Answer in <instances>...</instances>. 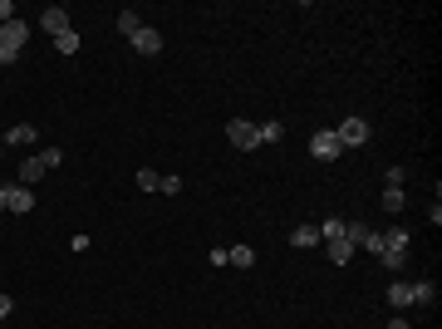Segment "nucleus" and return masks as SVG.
Listing matches in <instances>:
<instances>
[{
    "label": "nucleus",
    "instance_id": "f257e3e1",
    "mask_svg": "<svg viewBox=\"0 0 442 329\" xmlns=\"http://www.w3.org/2000/svg\"><path fill=\"white\" fill-rule=\"evenodd\" d=\"M25 40H30V25L15 15V20H5L0 25V64H10V59H20V49H25Z\"/></svg>",
    "mask_w": 442,
    "mask_h": 329
},
{
    "label": "nucleus",
    "instance_id": "f03ea898",
    "mask_svg": "<svg viewBox=\"0 0 442 329\" xmlns=\"http://www.w3.org/2000/svg\"><path fill=\"white\" fill-rule=\"evenodd\" d=\"M378 261H383L388 270H398V265L408 261V231H403V226H393V231H383V246H378Z\"/></svg>",
    "mask_w": 442,
    "mask_h": 329
},
{
    "label": "nucleus",
    "instance_id": "7ed1b4c3",
    "mask_svg": "<svg viewBox=\"0 0 442 329\" xmlns=\"http://www.w3.org/2000/svg\"><path fill=\"white\" fill-rule=\"evenodd\" d=\"M334 133H339V143H344V148H364V143L374 138V128H369V118H344V123H339Z\"/></svg>",
    "mask_w": 442,
    "mask_h": 329
},
{
    "label": "nucleus",
    "instance_id": "20e7f679",
    "mask_svg": "<svg viewBox=\"0 0 442 329\" xmlns=\"http://www.w3.org/2000/svg\"><path fill=\"white\" fill-rule=\"evenodd\" d=\"M226 138H231V148H236V152H251V148H261V133H256V123H246V118H231Z\"/></svg>",
    "mask_w": 442,
    "mask_h": 329
},
{
    "label": "nucleus",
    "instance_id": "39448f33",
    "mask_svg": "<svg viewBox=\"0 0 442 329\" xmlns=\"http://www.w3.org/2000/svg\"><path fill=\"white\" fill-rule=\"evenodd\" d=\"M310 152H315L320 162H334V157L344 152V143H339V133H334V128H320V133L310 138Z\"/></svg>",
    "mask_w": 442,
    "mask_h": 329
},
{
    "label": "nucleus",
    "instance_id": "423d86ee",
    "mask_svg": "<svg viewBox=\"0 0 442 329\" xmlns=\"http://www.w3.org/2000/svg\"><path fill=\"white\" fill-rule=\"evenodd\" d=\"M40 30H44V35H54V40H59V35H64V30H69V10H64V5H49V10H44V15H40Z\"/></svg>",
    "mask_w": 442,
    "mask_h": 329
},
{
    "label": "nucleus",
    "instance_id": "0eeeda50",
    "mask_svg": "<svg viewBox=\"0 0 442 329\" xmlns=\"http://www.w3.org/2000/svg\"><path fill=\"white\" fill-rule=\"evenodd\" d=\"M5 212H35V192L30 187H5Z\"/></svg>",
    "mask_w": 442,
    "mask_h": 329
},
{
    "label": "nucleus",
    "instance_id": "6e6552de",
    "mask_svg": "<svg viewBox=\"0 0 442 329\" xmlns=\"http://www.w3.org/2000/svg\"><path fill=\"white\" fill-rule=\"evenodd\" d=\"M128 40H133V49H138V54H162V35H157V30H148V25H143L138 35H128Z\"/></svg>",
    "mask_w": 442,
    "mask_h": 329
},
{
    "label": "nucleus",
    "instance_id": "1a4fd4ad",
    "mask_svg": "<svg viewBox=\"0 0 442 329\" xmlns=\"http://www.w3.org/2000/svg\"><path fill=\"white\" fill-rule=\"evenodd\" d=\"M325 251H330L334 265H349V261H354V246H349V236H334V241H325Z\"/></svg>",
    "mask_w": 442,
    "mask_h": 329
},
{
    "label": "nucleus",
    "instance_id": "9d476101",
    "mask_svg": "<svg viewBox=\"0 0 442 329\" xmlns=\"http://www.w3.org/2000/svg\"><path fill=\"white\" fill-rule=\"evenodd\" d=\"M388 305H393V310H408V305H413V285H408V280H393V285H388Z\"/></svg>",
    "mask_w": 442,
    "mask_h": 329
},
{
    "label": "nucleus",
    "instance_id": "9b49d317",
    "mask_svg": "<svg viewBox=\"0 0 442 329\" xmlns=\"http://www.w3.org/2000/svg\"><path fill=\"white\" fill-rule=\"evenodd\" d=\"M40 177H44V162H40V157H25V162H20V187H35Z\"/></svg>",
    "mask_w": 442,
    "mask_h": 329
},
{
    "label": "nucleus",
    "instance_id": "f8f14e48",
    "mask_svg": "<svg viewBox=\"0 0 442 329\" xmlns=\"http://www.w3.org/2000/svg\"><path fill=\"white\" fill-rule=\"evenodd\" d=\"M226 265H241V270H251V265H256V251H251V246H236V251L226 246Z\"/></svg>",
    "mask_w": 442,
    "mask_h": 329
},
{
    "label": "nucleus",
    "instance_id": "ddd939ff",
    "mask_svg": "<svg viewBox=\"0 0 442 329\" xmlns=\"http://www.w3.org/2000/svg\"><path fill=\"white\" fill-rule=\"evenodd\" d=\"M290 246H320V226H295L290 231Z\"/></svg>",
    "mask_w": 442,
    "mask_h": 329
},
{
    "label": "nucleus",
    "instance_id": "4468645a",
    "mask_svg": "<svg viewBox=\"0 0 442 329\" xmlns=\"http://www.w3.org/2000/svg\"><path fill=\"white\" fill-rule=\"evenodd\" d=\"M10 143H15V148H30V143H35V123H15V128H10Z\"/></svg>",
    "mask_w": 442,
    "mask_h": 329
},
{
    "label": "nucleus",
    "instance_id": "2eb2a0df",
    "mask_svg": "<svg viewBox=\"0 0 442 329\" xmlns=\"http://www.w3.org/2000/svg\"><path fill=\"white\" fill-rule=\"evenodd\" d=\"M118 30H123V35H138V30H143L138 10H118Z\"/></svg>",
    "mask_w": 442,
    "mask_h": 329
},
{
    "label": "nucleus",
    "instance_id": "dca6fc26",
    "mask_svg": "<svg viewBox=\"0 0 442 329\" xmlns=\"http://www.w3.org/2000/svg\"><path fill=\"white\" fill-rule=\"evenodd\" d=\"M54 49H59V54H79V30H64V35L54 40Z\"/></svg>",
    "mask_w": 442,
    "mask_h": 329
},
{
    "label": "nucleus",
    "instance_id": "f3484780",
    "mask_svg": "<svg viewBox=\"0 0 442 329\" xmlns=\"http://www.w3.org/2000/svg\"><path fill=\"white\" fill-rule=\"evenodd\" d=\"M433 300H438L433 280H418V285H413V305H433Z\"/></svg>",
    "mask_w": 442,
    "mask_h": 329
},
{
    "label": "nucleus",
    "instance_id": "a211bd4d",
    "mask_svg": "<svg viewBox=\"0 0 442 329\" xmlns=\"http://www.w3.org/2000/svg\"><path fill=\"white\" fill-rule=\"evenodd\" d=\"M256 133H261V143H280V138H285L280 123H256Z\"/></svg>",
    "mask_w": 442,
    "mask_h": 329
},
{
    "label": "nucleus",
    "instance_id": "6ab92c4d",
    "mask_svg": "<svg viewBox=\"0 0 442 329\" xmlns=\"http://www.w3.org/2000/svg\"><path fill=\"white\" fill-rule=\"evenodd\" d=\"M383 212H403V187H383Z\"/></svg>",
    "mask_w": 442,
    "mask_h": 329
},
{
    "label": "nucleus",
    "instance_id": "aec40b11",
    "mask_svg": "<svg viewBox=\"0 0 442 329\" xmlns=\"http://www.w3.org/2000/svg\"><path fill=\"white\" fill-rule=\"evenodd\" d=\"M334 236H344V217H330L320 226V241H334Z\"/></svg>",
    "mask_w": 442,
    "mask_h": 329
},
{
    "label": "nucleus",
    "instance_id": "412c9836",
    "mask_svg": "<svg viewBox=\"0 0 442 329\" xmlns=\"http://www.w3.org/2000/svg\"><path fill=\"white\" fill-rule=\"evenodd\" d=\"M157 182H162V177H157L153 167H143V172H138V187H143V192H157Z\"/></svg>",
    "mask_w": 442,
    "mask_h": 329
},
{
    "label": "nucleus",
    "instance_id": "4be33fe9",
    "mask_svg": "<svg viewBox=\"0 0 442 329\" xmlns=\"http://www.w3.org/2000/svg\"><path fill=\"white\" fill-rule=\"evenodd\" d=\"M40 162H44V172H49V167H59V162H64V152H59V148H44V152H40Z\"/></svg>",
    "mask_w": 442,
    "mask_h": 329
},
{
    "label": "nucleus",
    "instance_id": "5701e85b",
    "mask_svg": "<svg viewBox=\"0 0 442 329\" xmlns=\"http://www.w3.org/2000/svg\"><path fill=\"white\" fill-rule=\"evenodd\" d=\"M157 187H162V192H167V197H177V192H182V177H172V172H167V177H162V182H157Z\"/></svg>",
    "mask_w": 442,
    "mask_h": 329
},
{
    "label": "nucleus",
    "instance_id": "b1692460",
    "mask_svg": "<svg viewBox=\"0 0 442 329\" xmlns=\"http://www.w3.org/2000/svg\"><path fill=\"white\" fill-rule=\"evenodd\" d=\"M5 20H15V5H10V0H0V25H5Z\"/></svg>",
    "mask_w": 442,
    "mask_h": 329
},
{
    "label": "nucleus",
    "instance_id": "393cba45",
    "mask_svg": "<svg viewBox=\"0 0 442 329\" xmlns=\"http://www.w3.org/2000/svg\"><path fill=\"white\" fill-rule=\"evenodd\" d=\"M10 310H15V300H10V295H0V320H5Z\"/></svg>",
    "mask_w": 442,
    "mask_h": 329
},
{
    "label": "nucleus",
    "instance_id": "a878e982",
    "mask_svg": "<svg viewBox=\"0 0 442 329\" xmlns=\"http://www.w3.org/2000/svg\"><path fill=\"white\" fill-rule=\"evenodd\" d=\"M388 329H413V325L408 320H388Z\"/></svg>",
    "mask_w": 442,
    "mask_h": 329
},
{
    "label": "nucleus",
    "instance_id": "bb28decb",
    "mask_svg": "<svg viewBox=\"0 0 442 329\" xmlns=\"http://www.w3.org/2000/svg\"><path fill=\"white\" fill-rule=\"evenodd\" d=\"M0 212H5V187H0Z\"/></svg>",
    "mask_w": 442,
    "mask_h": 329
}]
</instances>
